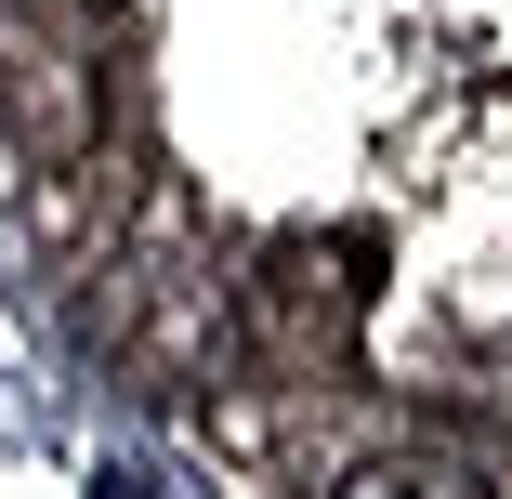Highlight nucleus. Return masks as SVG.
I'll return each mask as SVG.
<instances>
[{
  "label": "nucleus",
  "instance_id": "f257e3e1",
  "mask_svg": "<svg viewBox=\"0 0 512 499\" xmlns=\"http://www.w3.org/2000/svg\"><path fill=\"white\" fill-rule=\"evenodd\" d=\"M355 316H368V237H276L263 263H237V342L263 368L355 355Z\"/></svg>",
  "mask_w": 512,
  "mask_h": 499
},
{
  "label": "nucleus",
  "instance_id": "f03ea898",
  "mask_svg": "<svg viewBox=\"0 0 512 499\" xmlns=\"http://www.w3.org/2000/svg\"><path fill=\"white\" fill-rule=\"evenodd\" d=\"M329 499H512L499 473H473V460H447V447H355L342 473H329Z\"/></svg>",
  "mask_w": 512,
  "mask_h": 499
},
{
  "label": "nucleus",
  "instance_id": "7ed1b4c3",
  "mask_svg": "<svg viewBox=\"0 0 512 499\" xmlns=\"http://www.w3.org/2000/svg\"><path fill=\"white\" fill-rule=\"evenodd\" d=\"M92 499H158V486H145V473H106V486H92Z\"/></svg>",
  "mask_w": 512,
  "mask_h": 499
}]
</instances>
